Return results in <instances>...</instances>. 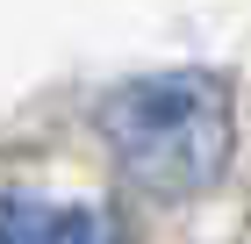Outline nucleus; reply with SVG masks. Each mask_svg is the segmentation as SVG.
I'll return each mask as SVG.
<instances>
[{
  "label": "nucleus",
  "mask_w": 251,
  "mask_h": 244,
  "mask_svg": "<svg viewBox=\"0 0 251 244\" xmlns=\"http://www.w3.org/2000/svg\"><path fill=\"white\" fill-rule=\"evenodd\" d=\"M0 244H122V237H115L108 216H94V208L7 194V201H0Z\"/></svg>",
  "instance_id": "f03ea898"
},
{
  "label": "nucleus",
  "mask_w": 251,
  "mask_h": 244,
  "mask_svg": "<svg viewBox=\"0 0 251 244\" xmlns=\"http://www.w3.org/2000/svg\"><path fill=\"white\" fill-rule=\"evenodd\" d=\"M100 136L144 194H208L237 144V101L215 72H151L100 101Z\"/></svg>",
  "instance_id": "f257e3e1"
}]
</instances>
